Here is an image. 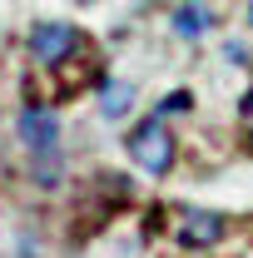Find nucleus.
<instances>
[{
    "label": "nucleus",
    "instance_id": "f257e3e1",
    "mask_svg": "<svg viewBox=\"0 0 253 258\" xmlns=\"http://www.w3.org/2000/svg\"><path fill=\"white\" fill-rule=\"evenodd\" d=\"M124 149L149 179H164V174L174 169V159H179V144H174V134H169V124H164L159 114H149V119H139V124L129 129Z\"/></svg>",
    "mask_w": 253,
    "mask_h": 258
},
{
    "label": "nucleus",
    "instance_id": "7ed1b4c3",
    "mask_svg": "<svg viewBox=\"0 0 253 258\" xmlns=\"http://www.w3.org/2000/svg\"><path fill=\"white\" fill-rule=\"evenodd\" d=\"M15 139L30 154H55L60 149V114L45 109V104H25L20 119H15Z\"/></svg>",
    "mask_w": 253,
    "mask_h": 258
},
{
    "label": "nucleus",
    "instance_id": "6e6552de",
    "mask_svg": "<svg viewBox=\"0 0 253 258\" xmlns=\"http://www.w3.org/2000/svg\"><path fill=\"white\" fill-rule=\"evenodd\" d=\"M238 124H243V129H248V134H253V95L243 99V109H238Z\"/></svg>",
    "mask_w": 253,
    "mask_h": 258
},
{
    "label": "nucleus",
    "instance_id": "0eeeda50",
    "mask_svg": "<svg viewBox=\"0 0 253 258\" xmlns=\"http://www.w3.org/2000/svg\"><path fill=\"white\" fill-rule=\"evenodd\" d=\"M35 184L40 189H55L60 184V149L55 154H35Z\"/></svg>",
    "mask_w": 253,
    "mask_h": 258
},
{
    "label": "nucleus",
    "instance_id": "423d86ee",
    "mask_svg": "<svg viewBox=\"0 0 253 258\" xmlns=\"http://www.w3.org/2000/svg\"><path fill=\"white\" fill-rule=\"evenodd\" d=\"M129 104H134V90H129V85H104V90H99V114H104V119H124Z\"/></svg>",
    "mask_w": 253,
    "mask_h": 258
},
{
    "label": "nucleus",
    "instance_id": "20e7f679",
    "mask_svg": "<svg viewBox=\"0 0 253 258\" xmlns=\"http://www.w3.org/2000/svg\"><path fill=\"white\" fill-rule=\"evenodd\" d=\"M174 233H179L184 248H214V243H223V233H228V219L214 214V209H184L174 219Z\"/></svg>",
    "mask_w": 253,
    "mask_h": 258
},
{
    "label": "nucleus",
    "instance_id": "39448f33",
    "mask_svg": "<svg viewBox=\"0 0 253 258\" xmlns=\"http://www.w3.org/2000/svg\"><path fill=\"white\" fill-rule=\"evenodd\" d=\"M169 25H174L179 40H204V35H214L219 15H214L209 0H179V5L169 10Z\"/></svg>",
    "mask_w": 253,
    "mask_h": 258
},
{
    "label": "nucleus",
    "instance_id": "1a4fd4ad",
    "mask_svg": "<svg viewBox=\"0 0 253 258\" xmlns=\"http://www.w3.org/2000/svg\"><path fill=\"white\" fill-rule=\"evenodd\" d=\"M248 25H253V0H248Z\"/></svg>",
    "mask_w": 253,
    "mask_h": 258
},
{
    "label": "nucleus",
    "instance_id": "f03ea898",
    "mask_svg": "<svg viewBox=\"0 0 253 258\" xmlns=\"http://www.w3.org/2000/svg\"><path fill=\"white\" fill-rule=\"evenodd\" d=\"M30 60L35 64H45V70H60L65 60H75L80 50H85V35L75 30L70 20H40L30 30Z\"/></svg>",
    "mask_w": 253,
    "mask_h": 258
}]
</instances>
